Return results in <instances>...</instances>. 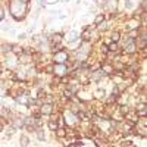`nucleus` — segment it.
Returning a JSON list of instances; mask_svg holds the SVG:
<instances>
[{
    "label": "nucleus",
    "mask_w": 147,
    "mask_h": 147,
    "mask_svg": "<svg viewBox=\"0 0 147 147\" xmlns=\"http://www.w3.org/2000/svg\"><path fill=\"white\" fill-rule=\"evenodd\" d=\"M7 9H9L12 19L15 22H24L31 12L30 3H22L19 0H10V2H7Z\"/></svg>",
    "instance_id": "1"
},
{
    "label": "nucleus",
    "mask_w": 147,
    "mask_h": 147,
    "mask_svg": "<svg viewBox=\"0 0 147 147\" xmlns=\"http://www.w3.org/2000/svg\"><path fill=\"white\" fill-rule=\"evenodd\" d=\"M69 57H71V52L63 47V49H60V50L50 55V62L52 63H66Z\"/></svg>",
    "instance_id": "2"
},
{
    "label": "nucleus",
    "mask_w": 147,
    "mask_h": 147,
    "mask_svg": "<svg viewBox=\"0 0 147 147\" xmlns=\"http://www.w3.org/2000/svg\"><path fill=\"white\" fill-rule=\"evenodd\" d=\"M3 65L5 69H10V71H16V68L19 66L18 63V57L13 55V53H7V55H3V60H0Z\"/></svg>",
    "instance_id": "3"
},
{
    "label": "nucleus",
    "mask_w": 147,
    "mask_h": 147,
    "mask_svg": "<svg viewBox=\"0 0 147 147\" xmlns=\"http://www.w3.org/2000/svg\"><path fill=\"white\" fill-rule=\"evenodd\" d=\"M63 119H65V124H66V127H68V128H74V127H77V125L80 124V122H81V121L78 119L77 113H72L71 110H66V112H65Z\"/></svg>",
    "instance_id": "4"
},
{
    "label": "nucleus",
    "mask_w": 147,
    "mask_h": 147,
    "mask_svg": "<svg viewBox=\"0 0 147 147\" xmlns=\"http://www.w3.org/2000/svg\"><path fill=\"white\" fill-rule=\"evenodd\" d=\"M68 72H69V68L66 63H53V74H52L53 77L62 78V77L68 75Z\"/></svg>",
    "instance_id": "5"
},
{
    "label": "nucleus",
    "mask_w": 147,
    "mask_h": 147,
    "mask_svg": "<svg viewBox=\"0 0 147 147\" xmlns=\"http://www.w3.org/2000/svg\"><path fill=\"white\" fill-rule=\"evenodd\" d=\"M55 103H52V102H43L41 105H40V107H38V110H40V115L41 116H50L53 112H55V106H53Z\"/></svg>",
    "instance_id": "6"
},
{
    "label": "nucleus",
    "mask_w": 147,
    "mask_h": 147,
    "mask_svg": "<svg viewBox=\"0 0 147 147\" xmlns=\"http://www.w3.org/2000/svg\"><path fill=\"white\" fill-rule=\"evenodd\" d=\"M16 57H18V63H19V65H25V66H28V65H34V62H32V56H31V53H28L27 50L24 52L22 55L16 56Z\"/></svg>",
    "instance_id": "7"
},
{
    "label": "nucleus",
    "mask_w": 147,
    "mask_h": 147,
    "mask_svg": "<svg viewBox=\"0 0 147 147\" xmlns=\"http://www.w3.org/2000/svg\"><path fill=\"white\" fill-rule=\"evenodd\" d=\"M78 38H80V31L75 30V28L68 30V32H65V35H63V40H65L66 43H69V41H75V40H78Z\"/></svg>",
    "instance_id": "8"
},
{
    "label": "nucleus",
    "mask_w": 147,
    "mask_h": 147,
    "mask_svg": "<svg viewBox=\"0 0 147 147\" xmlns=\"http://www.w3.org/2000/svg\"><path fill=\"white\" fill-rule=\"evenodd\" d=\"M24 52H25V46H24V44L16 43V44H12V47H10V53H13L15 56H19Z\"/></svg>",
    "instance_id": "9"
},
{
    "label": "nucleus",
    "mask_w": 147,
    "mask_h": 147,
    "mask_svg": "<svg viewBox=\"0 0 147 147\" xmlns=\"http://www.w3.org/2000/svg\"><path fill=\"white\" fill-rule=\"evenodd\" d=\"M91 94H93V99L102 100V99H105V97H106V90L102 88V87H97V90L91 91Z\"/></svg>",
    "instance_id": "10"
},
{
    "label": "nucleus",
    "mask_w": 147,
    "mask_h": 147,
    "mask_svg": "<svg viewBox=\"0 0 147 147\" xmlns=\"http://www.w3.org/2000/svg\"><path fill=\"white\" fill-rule=\"evenodd\" d=\"M106 19H107V15L105 13V12H102V13L94 15V18H93V24L97 27V25H100V24H102L103 21H106Z\"/></svg>",
    "instance_id": "11"
},
{
    "label": "nucleus",
    "mask_w": 147,
    "mask_h": 147,
    "mask_svg": "<svg viewBox=\"0 0 147 147\" xmlns=\"http://www.w3.org/2000/svg\"><path fill=\"white\" fill-rule=\"evenodd\" d=\"M121 37H122V32H121L119 30H113V31L109 32V40H110V41L118 43V41L121 40Z\"/></svg>",
    "instance_id": "12"
},
{
    "label": "nucleus",
    "mask_w": 147,
    "mask_h": 147,
    "mask_svg": "<svg viewBox=\"0 0 147 147\" xmlns=\"http://www.w3.org/2000/svg\"><path fill=\"white\" fill-rule=\"evenodd\" d=\"M55 136L59 140H63L66 137V127H57L56 131H55Z\"/></svg>",
    "instance_id": "13"
},
{
    "label": "nucleus",
    "mask_w": 147,
    "mask_h": 147,
    "mask_svg": "<svg viewBox=\"0 0 147 147\" xmlns=\"http://www.w3.org/2000/svg\"><path fill=\"white\" fill-rule=\"evenodd\" d=\"M107 50H109V53H118V52H121V47L115 41H109L107 43Z\"/></svg>",
    "instance_id": "14"
},
{
    "label": "nucleus",
    "mask_w": 147,
    "mask_h": 147,
    "mask_svg": "<svg viewBox=\"0 0 147 147\" xmlns=\"http://www.w3.org/2000/svg\"><path fill=\"white\" fill-rule=\"evenodd\" d=\"M19 144H21V147H28L30 146V136L28 134H22L21 138H19Z\"/></svg>",
    "instance_id": "15"
},
{
    "label": "nucleus",
    "mask_w": 147,
    "mask_h": 147,
    "mask_svg": "<svg viewBox=\"0 0 147 147\" xmlns=\"http://www.w3.org/2000/svg\"><path fill=\"white\" fill-rule=\"evenodd\" d=\"M129 110H131V106H129V105H118V112H119L121 115L125 116Z\"/></svg>",
    "instance_id": "16"
},
{
    "label": "nucleus",
    "mask_w": 147,
    "mask_h": 147,
    "mask_svg": "<svg viewBox=\"0 0 147 147\" xmlns=\"http://www.w3.org/2000/svg\"><path fill=\"white\" fill-rule=\"evenodd\" d=\"M124 9L128 10V12L134 10V2L132 0H124Z\"/></svg>",
    "instance_id": "17"
},
{
    "label": "nucleus",
    "mask_w": 147,
    "mask_h": 147,
    "mask_svg": "<svg viewBox=\"0 0 147 147\" xmlns=\"http://www.w3.org/2000/svg\"><path fill=\"white\" fill-rule=\"evenodd\" d=\"M6 21V7L3 5H0V24Z\"/></svg>",
    "instance_id": "18"
},
{
    "label": "nucleus",
    "mask_w": 147,
    "mask_h": 147,
    "mask_svg": "<svg viewBox=\"0 0 147 147\" xmlns=\"http://www.w3.org/2000/svg\"><path fill=\"white\" fill-rule=\"evenodd\" d=\"M47 128L50 129V131H53V132H55V131H56V128H57V122H56V121H53V119H50V121L47 122Z\"/></svg>",
    "instance_id": "19"
},
{
    "label": "nucleus",
    "mask_w": 147,
    "mask_h": 147,
    "mask_svg": "<svg viewBox=\"0 0 147 147\" xmlns=\"http://www.w3.org/2000/svg\"><path fill=\"white\" fill-rule=\"evenodd\" d=\"M16 37H18V40H19V41H22V40H27L28 37H30V34L25 31V32H19V34H16Z\"/></svg>",
    "instance_id": "20"
},
{
    "label": "nucleus",
    "mask_w": 147,
    "mask_h": 147,
    "mask_svg": "<svg viewBox=\"0 0 147 147\" xmlns=\"http://www.w3.org/2000/svg\"><path fill=\"white\" fill-rule=\"evenodd\" d=\"M46 2L44 0H37V9H40V10H43V9H46Z\"/></svg>",
    "instance_id": "21"
},
{
    "label": "nucleus",
    "mask_w": 147,
    "mask_h": 147,
    "mask_svg": "<svg viewBox=\"0 0 147 147\" xmlns=\"http://www.w3.org/2000/svg\"><path fill=\"white\" fill-rule=\"evenodd\" d=\"M46 2V5H56V3H59L60 0H44Z\"/></svg>",
    "instance_id": "22"
},
{
    "label": "nucleus",
    "mask_w": 147,
    "mask_h": 147,
    "mask_svg": "<svg viewBox=\"0 0 147 147\" xmlns=\"http://www.w3.org/2000/svg\"><path fill=\"white\" fill-rule=\"evenodd\" d=\"M19 2H22V3H31L32 0H19Z\"/></svg>",
    "instance_id": "23"
},
{
    "label": "nucleus",
    "mask_w": 147,
    "mask_h": 147,
    "mask_svg": "<svg viewBox=\"0 0 147 147\" xmlns=\"http://www.w3.org/2000/svg\"><path fill=\"white\" fill-rule=\"evenodd\" d=\"M91 2H93V3H97V5H99V0H91Z\"/></svg>",
    "instance_id": "24"
}]
</instances>
